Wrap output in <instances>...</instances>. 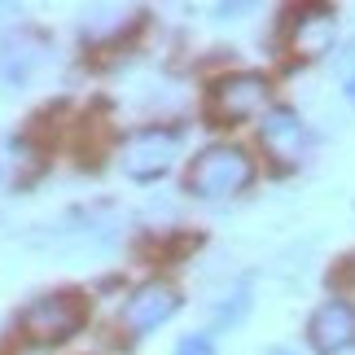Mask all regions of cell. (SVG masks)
I'll list each match as a JSON object with an SVG mask.
<instances>
[{
	"instance_id": "cell-3",
	"label": "cell",
	"mask_w": 355,
	"mask_h": 355,
	"mask_svg": "<svg viewBox=\"0 0 355 355\" xmlns=\"http://www.w3.org/2000/svg\"><path fill=\"white\" fill-rule=\"evenodd\" d=\"M171 162H175V132L167 128H141L123 145V171L132 180H158Z\"/></svg>"
},
{
	"instance_id": "cell-7",
	"label": "cell",
	"mask_w": 355,
	"mask_h": 355,
	"mask_svg": "<svg viewBox=\"0 0 355 355\" xmlns=\"http://www.w3.org/2000/svg\"><path fill=\"white\" fill-rule=\"evenodd\" d=\"M263 145H268L272 158L298 162V154H303V145H307L303 119H298L294 110H268L263 114Z\"/></svg>"
},
{
	"instance_id": "cell-10",
	"label": "cell",
	"mask_w": 355,
	"mask_h": 355,
	"mask_svg": "<svg viewBox=\"0 0 355 355\" xmlns=\"http://www.w3.org/2000/svg\"><path fill=\"white\" fill-rule=\"evenodd\" d=\"M180 355H211V338H184Z\"/></svg>"
},
{
	"instance_id": "cell-4",
	"label": "cell",
	"mask_w": 355,
	"mask_h": 355,
	"mask_svg": "<svg viewBox=\"0 0 355 355\" xmlns=\"http://www.w3.org/2000/svg\"><path fill=\"white\" fill-rule=\"evenodd\" d=\"M268 101V79L263 75H228L224 84H215L211 92V119L220 123H241V119H254Z\"/></svg>"
},
{
	"instance_id": "cell-1",
	"label": "cell",
	"mask_w": 355,
	"mask_h": 355,
	"mask_svg": "<svg viewBox=\"0 0 355 355\" xmlns=\"http://www.w3.org/2000/svg\"><path fill=\"white\" fill-rule=\"evenodd\" d=\"M250 180H254V162L245 158L241 149H233V145H211L207 154H198V162L189 167L184 189H189L193 198L215 202V198L241 193Z\"/></svg>"
},
{
	"instance_id": "cell-11",
	"label": "cell",
	"mask_w": 355,
	"mask_h": 355,
	"mask_svg": "<svg viewBox=\"0 0 355 355\" xmlns=\"http://www.w3.org/2000/svg\"><path fill=\"white\" fill-rule=\"evenodd\" d=\"M263 355H298V351H290V347H268Z\"/></svg>"
},
{
	"instance_id": "cell-12",
	"label": "cell",
	"mask_w": 355,
	"mask_h": 355,
	"mask_svg": "<svg viewBox=\"0 0 355 355\" xmlns=\"http://www.w3.org/2000/svg\"><path fill=\"white\" fill-rule=\"evenodd\" d=\"M347 97H351V105H355V75L347 79Z\"/></svg>"
},
{
	"instance_id": "cell-9",
	"label": "cell",
	"mask_w": 355,
	"mask_h": 355,
	"mask_svg": "<svg viewBox=\"0 0 355 355\" xmlns=\"http://www.w3.org/2000/svg\"><path fill=\"white\" fill-rule=\"evenodd\" d=\"M119 13H123V9H92V13H84V35L97 40L101 31H119V26H123Z\"/></svg>"
},
{
	"instance_id": "cell-8",
	"label": "cell",
	"mask_w": 355,
	"mask_h": 355,
	"mask_svg": "<svg viewBox=\"0 0 355 355\" xmlns=\"http://www.w3.org/2000/svg\"><path fill=\"white\" fill-rule=\"evenodd\" d=\"M334 40V13L329 9H303L294 18V49L307 53V58H316V53L329 49Z\"/></svg>"
},
{
	"instance_id": "cell-6",
	"label": "cell",
	"mask_w": 355,
	"mask_h": 355,
	"mask_svg": "<svg viewBox=\"0 0 355 355\" xmlns=\"http://www.w3.org/2000/svg\"><path fill=\"white\" fill-rule=\"evenodd\" d=\"M307 338L311 347H316L320 355H334L355 343V307L343 303V298H329V303H320L316 311H311L307 320Z\"/></svg>"
},
{
	"instance_id": "cell-2",
	"label": "cell",
	"mask_w": 355,
	"mask_h": 355,
	"mask_svg": "<svg viewBox=\"0 0 355 355\" xmlns=\"http://www.w3.org/2000/svg\"><path fill=\"white\" fill-rule=\"evenodd\" d=\"M79 324H84V303L75 294H44L22 311V329L35 343H62V338L79 334Z\"/></svg>"
},
{
	"instance_id": "cell-5",
	"label": "cell",
	"mask_w": 355,
	"mask_h": 355,
	"mask_svg": "<svg viewBox=\"0 0 355 355\" xmlns=\"http://www.w3.org/2000/svg\"><path fill=\"white\" fill-rule=\"evenodd\" d=\"M175 311H180V294L167 281H145L128 303H123V329L132 334H149L158 324H167Z\"/></svg>"
}]
</instances>
